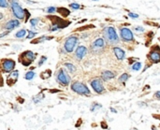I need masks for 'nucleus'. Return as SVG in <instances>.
<instances>
[{
  "label": "nucleus",
  "mask_w": 160,
  "mask_h": 130,
  "mask_svg": "<svg viewBox=\"0 0 160 130\" xmlns=\"http://www.w3.org/2000/svg\"><path fill=\"white\" fill-rule=\"evenodd\" d=\"M3 85V79L2 77L0 76V86H2Z\"/></svg>",
  "instance_id": "nucleus-35"
},
{
  "label": "nucleus",
  "mask_w": 160,
  "mask_h": 130,
  "mask_svg": "<svg viewBox=\"0 0 160 130\" xmlns=\"http://www.w3.org/2000/svg\"><path fill=\"white\" fill-rule=\"evenodd\" d=\"M0 7L1 8H8L9 7V3L7 0H0Z\"/></svg>",
  "instance_id": "nucleus-24"
},
{
  "label": "nucleus",
  "mask_w": 160,
  "mask_h": 130,
  "mask_svg": "<svg viewBox=\"0 0 160 130\" xmlns=\"http://www.w3.org/2000/svg\"><path fill=\"white\" fill-rule=\"evenodd\" d=\"M155 96H156V98L159 99V100H160V91H157V92L156 93V94H155Z\"/></svg>",
  "instance_id": "nucleus-32"
},
{
  "label": "nucleus",
  "mask_w": 160,
  "mask_h": 130,
  "mask_svg": "<svg viewBox=\"0 0 160 130\" xmlns=\"http://www.w3.org/2000/svg\"><path fill=\"white\" fill-rule=\"evenodd\" d=\"M38 22V19H32L31 21H30V23H31L33 26H35L37 23Z\"/></svg>",
  "instance_id": "nucleus-26"
},
{
  "label": "nucleus",
  "mask_w": 160,
  "mask_h": 130,
  "mask_svg": "<svg viewBox=\"0 0 160 130\" xmlns=\"http://www.w3.org/2000/svg\"><path fill=\"white\" fill-rule=\"evenodd\" d=\"M120 34H121V38H122L123 40L133 41L134 36H133V33H132V31L130 29H128V28H127V27L121 28Z\"/></svg>",
  "instance_id": "nucleus-7"
},
{
  "label": "nucleus",
  "mask_w": 160,
  "mask_h": 130,
  "mask_svg": "<svg viewBox=\"0 0 160 130\" xmlns=\"http://www.w3.org/2000/svg\"><path fill=\"white\" fill-rule=\"evenodd\" d=\"M111 111H112V112H117V111H116L115 110H114V109H112V108L111 109Z\"/></svg>",
  "instance_id": "nucleus-36"
},
{
  "label": "nucleus",
  "mask_w": 160,
  "mask_h": 130,
  "mask_svg": "<svg viewBox=\"0 0 160 130\" xmlns=\"http://www.w3.org/2000/svg\"><path fill=\"white\" fill-rule=\"evenodd\" d=\"M77 41H78V38L76 37H70L66 40L65 42V49L67 52H71L75 48L76 44H77Z\"/></svg>",
  "instance_id": "nucleus-8"
},
{
  "label": "nucleus",
  "mask_w": 160,
  "mask_h": 130,
  "mask_svg": "<svg viewBox=\"0 0 160 130\" xmlns=\"http://www.w3.org/2000/svg\"><path fill=\"white\" fill-rule=\"evenodd\" d=\"M128 79H129V75L127 74V73H124V74L121 75V77L119 78V81H120V82H122V83H124V82H125Z\"/></svg>",
  "instance_id": "nucleus-19"
},
{
  "label": "nucleus",
  "mask_w": 160,
  "mask_h": 130,
  "mask_svg": "<svg viewBox=\"0 0 160 130\" xmlns=\"http://www.w3.org/2000/svg\"><path fill=\"white\" fill-rule=\"evenodd\" d=\"M34 77H35V73H34L33 71H29V72H27L26 74H25V78L26 79V80H32Z\"/></svg>",
  "instance_id": "nucleus-20"
},
{
  "label": "nucleus",
  "mask_w": 160,
  "mask_h": 130,
  "mask_svg": "<svg viewBox=\"0 0 160 130\" xmlns=\"http://www.w3.org/2000/svg\"><path fill=\"white\" fill-rule=\"evenodd\" d=\"M93 1H98V0H93Z\"/></svg>",
  "instance_id": "nucleus-39"
},
{
  "label": "nucleus",
  "mask_w": 160,
  "mask_h": 130,
  "mask_svg": "<svg viewBox=\"0 0 160 130\" xmlns=\"http://www.w3.org/2000/svg\"><path fill=\"white\" fill-rule=\"evenodd\" d=\"M113 52H114L116 58H117L118 60H123V59L124 58V56H125V52H124V51L119 47H114L113 48Z\"/></svg>",
  "instance_id": "nucleus-15"
},
{
  "label": "nucleus",
  "mask_w": 160,
  "mask_h": 130,
  "mask_svg": "<svg viewBox=\"0 0 160 130\" xmlns=\"http://www.w3.org/2000/svg\"><path fill=\"white\" fill-rule=\"evenodd\" d=\"M140 67H141V63H140V62H137L135 65H133V67H132V69H133L134 71H137V70L140 69Z\"/></svg>",
  "instance_id": "nucleus-23"
},
{
  "label": "nucleus",
  "mask_w": 160,
  "mask_h": 130,
  "mask_svg": "<svg viewBox=\"0 0 160 130\" xmlns=\"http://www.w3.org/2000/svg\"><path fill=\"white\" fill-rule=\"evenodd\" d=\"M69 7H70L71 9H80V5L77 4V3H72V4H70V6H69Z\"/></svg>",
  "instance_id": "nucleus-25"
},
{
  "label": "nucleus",
  "mask_w": 160,
  "mask_h": 130,
  "mask_svg": "<svg viewBox=\"0 0 160 130\" xmlns=\"http://www.w3.org/2000/svg\"><path fill=\"white\" fill-rule=\"evenodd\" d=\"M104 38L107 40V42L110 43V44H116V43L119 42V38H118L117 33H116L115 29L113 27H106L104 29Z\"/></svg>",
  "instance_id": "nucleus-1"
},
{
  "label": "nucleus",
  "mask_w": 160,
  "mask_h": 130,
  "mask_svg": "<svg viewBox=\"0 0 160 130\" xmlns=\"http://www.w3.org/2000/svg\"><path fill=\"white\" fill-rule=\"evenodd\" d=\"M11 9L13 11V14L16 16V18L18 19H24L25 18V10L22 9L20 5L16 2H12L11 3Z\"/></svg>",
  "instance_id": "nucleus-4"
},
{
  "label": "nucleus",
  "mask_w": 160,
  "mask_h": 130,
  "mask_svg": "<svg viewBox=\"0 0 160 130\" xmlns=\"http://www.w3.org/2000/svg\"><path fill=\"white\" fill-rule=\"evenodd\" d=\"M101 126H102V127L104 128V129L108 128V126H107V123H104V122H103V123H101Z\"/></svg>",
  "instance_id": "nucleus-33"
},
{
  "label": "nucleus",
  "mask_w": 160,
  "mask_h": 130,
  "mask_svg": "<svg viewBox=\"0 0 160 130\" xmlns=\"http://www.w3.org/2000/svg\"><path fill=\"white\" fill-rule=\"evenodd\" d=\"M57 11L63 17H67L69 15V10L67 9H65V8H59V9H57Z\"/></svg>",
  "instance_id": "nucleus-18"
},
{
  "label": "nucleus",
  "mask_w": 160,
  "mask_h": 130,
  "mask_svg": "<svg viewBox=\"0 0 160 130\" xmlns=\"http://www.w3.org/2000/svg\"><path fill=\"white\" fill-rule=\"evenodd\" d=\"M46 59H47V58L45 57V56H42V57H41V60H40V62L38 63V66H41V65H42V64L44 63L45 61H46Z\"/></svg>",
  "instance_id": "nucleus-30"
},
{
  "label": "nucleus",
  "mask_w": 160,
  "mask_h": 130,
  "mask_svg": "<svg viewBox=\"0 0 160 130\" xmlns=\"http://www.w3.org/2000/svg\"><path fill=\"white\" fill-rule=\"evenodd\" d=\"M15 67V62L13 60H10V59H8V60H5L4 63H3V68L6 72H11L14 69Z\"/></svg>",
  "instance_id": "nucleus-11"
},
{
  "label": "nucleus",
  "mask_w": 160,
  "mask_h": 130,
  "mask_svg": "<svg viewBox=\"0 0 160 130\" xmlns=\"http://www.w3.org/2000/svg\"><path fill=\"white\" fill-rule=\"evenodd\" d=\"M91 85L93 87V89L96 91L98 94H101L104 92V87H103L102 81L98 80V79H95L91 81Z\"/></svg>",
  "instance_id": "nucleus-9"
},
{
  "label": "nucleus",
  "mask_w": 160,
  "mask_h": 130,
  "mask_svg": "<svg viewBox=\"0 0 160 130\" xmlns=\"http://www.w3.org/2000/svg\"><path fill=\"white\" fill-rule=\"evenodd\" d=\"M147 57L153 62V63H159L160 62V48L158 47L157 45H156V47L153 48V50L151 51Z\"/></svg>",
  "instance_id": "nucleus-5"
},
{
  "label": "nucleus",
  "mask_w": 160,
  "mask_h": 130,
  "mask_svg": "<svg viewBox=\"0 0 160 130\" xmlns=\"http://www.w3.org/2000/svg\"><path fill=\"white\" fill-rule=\"evenodd\" d=\"M129 17L130 18H133V19H137V18H139V15L138 14H136V13H129Z\"/></svg>",
  "instance_id": "nucleus-28"
},
{
  "label": "nucleus",
  "mask_w": 160,
  "mask_h": 130,
  "mask_svg": "<svg viewBox=\"0 0 160 130\" xmlns=\"http://www.w3.org/2000/svg\"><path fill=\"white\" fill-rule=\"evenodd\" d=\"M71 89L73 90L74 92L78 93L80 94H85V96H88L90 94V91L87 88L86 85H84L83 83L82 82H74L72 85H71Z\"/></svg>",
  "instance_id": "nucleus-3"
},
{
  "label": "nucleus",
  "mask_w": 160,
  "mask_h": 130,
  "mask_svg": "<svg viewBox=\"0 0 160 130\" xmlns=\"http://www.w3.org/2000/svg\"><path fill=\"white\" fill-rule=\"evenodd\" d=\"M25 33H26V31H25V29H22V30H20L19 32H17L16 33V38H22V37H25Z\"/></svg>",
  "instance_id": "nucleus-22"
},
{
  "label": "nucleus",
  "mask_w": 160,
  "mask_h": 130,
  "mask_svg": "<svg viewBox=\"0 0 160 130\" xmlns=\"http://www.w3.org/2000/svg\"><path fill=\"white\" fill-rule=\"evenodd\" d=\"M36 36V33H34V32L32 31H29V35L28 37H27V38H33V37Z\"/></svg>",
  "instance_id": "nucleus-29"
},
{
  "label": "nucleus",
  "mask_w": 160,
  "mask_h": 130,
  "mask_svg": "<svg viewBox=\"0 0 160 130\" xmlns=\"http://www.w3.org/2000/svg\"><path fill=\"white\" fill-rule=\"evenodd\" d=\"M20 25V22L19 21L17 20H11L9 22H7V25H6V28L8 30H11V29H14L15 27H18Z\"/></svg>",
  "instance_id": "nucleus-16"
},
{
  "label": "nucleus",
  "mask_w": 160,
  "mask_h": 130,
  "mask_svg": "<svg viewBox=\"0 0 160 130\" xmlns=\"http://www.w3.org/2000/svg\"><path fill=\"white\" fill-rule=\"evenodd\" d=\"M87 54V49L84 47V46H79L75 52L76 57H77L79 60H82V59L85 56V54Z\"/></svg>",
  "instance_id": "nucleus-12"
},
{
  "label": "nucleus",
  "mask_w": 160,
  "mask_h": 130,
  "mask_svg": "<svg viewBox=\"0 0 160 130\" xmlns=\"http://www.w3.org/2000/svg\"><path fill=\"white\" fill-rule=\"evenodd\" d=\"M57 79H58V81H60V83L62 85H67L69 83V81H70L69 77L65 73V71L63 69H60V71L58 72Z\"/></svg>",
  "instance_id": "nucleus-10"
},
{
  "label": "nucleus",
  "mask_w": 160,
  "mask_h": 130,
  "mask_svg": "<svg viewBox=\"0 0 160 130\" xmlns=\"http://www.w3.org/2000/svg\"><path fill=\"white\" fill-rule=\"evenodd\" d=\"M104 47H105V41H104V39H103V38H101L96 39V40H95V42L93 43V46H92L93 50H95V51L101 50V49H103Z\"/></svg>",
  "instance_id": "nucleus-13"
},
{
  "label": "nucleus",
  "mask_w": 160,
  "mask_h": 130,
  "mask_svg": "<svg viewBox=\"0 0 160 130\" xmlns=\"http://www.w3.org/2000/svg\"><path fill=\"white\" fill-rule=\"evenodd\" d=\"M53 11H55V8H53V7H50L49 9H47V12H49V13H52Z\"/></svg>",
  "instance_id": "nucleus-31"
},
{
  "label": "nucleus",
  "mask_w": 160,
  "mask_h": 130,
  "mask_svg": "<svg viewBox=\"0 0 160 130\" xmlns=\"http://www.w3.org/2000/svg\"><path fill=\"white\" fill-rule=\"evenodd\" d=\"M152 129H153V130H156V126H152Z\"/></svg>",
  "instance_id": "nucleus-37"
},
{
  "label": "nucleus",
  "mask_w": 160,
  "mask_h": 130,
  "mask_svg": "<svg viewBox=\"0 0 160 130\" xmlns=\"http://www.w3.org/2000/svg\"><path fill=\"white\" fill-rule=\"evenodd\" d=\"M101 77H102V79L104 80V81H109V80H111V79L114 78V74L111 71L106 70V71L102 72Z\"/></svg>",
  "instance_id": "nucleus-17"
},
{
  "label": "nucleus",
  "mask_w": 160,
  "mask_h": 130,
  "mask_svg": "<svg viewBox=\"0 0 160 130\" xmlns=\"http://www.w3.org/2000/svg\"><path fill=\"white\" fill-rule=\"evenodd\" d=\"M65 66H66V67H67V68H68V70L70 72H74L76 70V67H74L73 65H72V64H69V63H66L65 64Z\"/></svg>",
  "instance_id": "nucleus-21"
},
{
  "label": "nucleus",
  "mask_w": 160,
  "mask_h": 130,
  "mask_svg": "<svg viewBox=\"0 0 160 130\" xmlns=\"http://www.w3.org/2000/svg\"><path fill=\"white\" fill-rule=\"evenodd\" d=\"M3 18V15H2V13H0V19H2Z\"/></svg>",
  "instance_id": "nucleus-38"
},
{
  "label": "nucleus",
  "mask_w": 160,
  "mask_h": 130,
  "mask_svg": "<svg viewBox=\"0 0 160 130\" xmlns=\"http://www.w3.org/2000/svg\"><path fill=\"white\" fill-rule=\"evenodd\" d=\"M49 18L52 20L53 25H55V27L57 29L58 28H64L66 26H68L69 23H70L69 22L62 20V19H60L59 17H56V16H49Z\"/></svg>",
  "instance_id": "nucleus-6"
},
{
  "label": "nucleus",
  "mask_w": 160,
  "mask_h": 130,
  "mask_svg": "<svg viewBox=\"0 0 160 130\" xmlns=\"http://www.w3.org/2000/svg\"><path fill=\"white\" fill-rule=\"evenodd\" d=\"M18 76H19V72L16 70V71H13L12 73H10L9 76H8L7 79V83L9 85H12L14 83L17 81L18 80Z\"/></svg>",
  "instance_id": "nucleus-14"
},
{
  "label": "nucleus",
  "mask_w": 160,
  "mask_h": 130,
  "mask_svg": "<svg viewBox=\"0 0 160 130\" xmlns=\"http://www.w3.org/2000/svg\"><path fill=\"white\" fill-rule=\"evenodd\" d=\"M35 60V54L30 51H26V52H22L20 56L21 63L24 66H29L30 64Z\"/></svg>",
  "instance_id": "nucleus-2"
},
{
  "label": "nucleus",
  "mask_w": 160,
  "mask_h": 130,
  "mask_svg": "<svg viewBox=\"0 0 160 130\" xmlns=\"http://www.w3.org/2000/svg\"><path fill=\"white\" fill-rule=\"evenodd\" d=\"M153 118H156V119H158L160 120V115H153Z\"/></svg>",
  "instance_id": "nucleus-34"
},
{
  "label": "nucleus",
  "mask_w": 160,
  "mask_h": 130,
  "mask_svg": "<svg viewBox=\"0 0 160 130\" xmlns=\"http://www.w3.org/2000/svg\"><path fill=\"white\" fill-rule=\"evenodd\" d=\"M135 31H137V32H143V31H144V28H143V27H141V26H136L135 27Z\"/></svg>",
  "instance_id": "nucleus-27"
}]
</instances>
